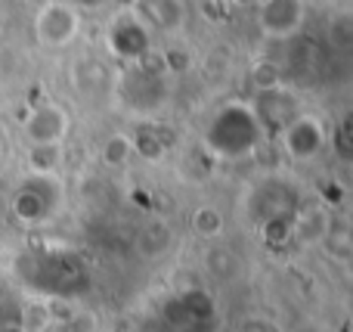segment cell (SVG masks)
<instances>
[{"label":"cell","instance_id":"cell-9","mask_svg":"<svg viewBox=\"0 0 353 332\" xmlns=\"http://www.w3.org/2000/svg\"><path fill=\"white\" fill-rule=\"evenodd\" d=\"M25 165H28V174H37V177H59L62 146H28Z\"/></svg>","mask_w":353,"mask_h":332},{"label":"cell","instance_id":"cell-1","mask_svg":"<svg viewBox=\"0 0 353 332\" xmlns=\"http://www.w3.org/2000/svg\"><path fill=\"white\" fill-rule=\"evenodd\" d=\"M263 140V128L248 103H226L205 128V146L217 159H248Z\"/></svg>","mask_w":353,"mask_h":332},{"label":"cell","instance_id":"cell-5","mask_svg":"<svg viewBox=\"0 0 353 332\" xmlns=\"http://www.w3.org/2000/svg\"><path fill=\"white\" fill-rule=\"evenodd\" d=\"M68 130H72V115L65 106L53 103V99L37 103L22 118V137L28 146H62Z\"/></svg>","mask_w":353,"mask_h":332},{"label":"cell","instance_id":"cell-14","mask_svg":"<svg viewBox=\"0 0 353 332\" xmlns=\"http://www.w3.org/2000/svg\"><path fill=\"white\" fill-rule=\"evenodd\" d=\"M0 332H28L22 326V323H3V326H0Z\"/></svg>","mask_w":353,"mask_h":332},{"label":"cell","instance_id":"cell-8","mask_svg":"<svg viewBox=\"0 0 353 332\" xmlns=\"http://www.w3.org/2000/svg\"><path fill=\"white\" fill-rule=\"evenodd\" d=\"M146 19L149 25H159L165 31H176L183 22H186V6L183 0H149L146 6Z\"/></svg>","mask_w":353,"mask_h":332},{"label":"cell","instance_id":"cell-13","mask_svg":"<svg viewBox=\"0 0 353 332\" xmlns=\"http://www.w3.org/2000/svg\"><path fill=\"white\" fill-rule=\"evenodd\" d=\"M68 3H72L78 12H97V10H103L109 0H68Z\"/></svg>","mask_w":353,"mask_h":332},{"label":"cell","instance_id":"cell-11","mask_svg":"<svg viewBox=\"0 0 353 332\" xmlns=\"http://www.w3.org/2000/svg\"><path fill=\"white\" fill-rule=\"evenodd\" d=\"M134 155H137V149H134V140H130L128 134H112L109 140L103 143V162L109 168H124Z\"/></svg>","mask_w":353,"mask_h":332},{"label":"cell","instance_id":"cell-2","mask_svg":"<svg viewBox=\"0 0 353 332\" xmlns=\"http://www.w3.org/2000/svg\"><path fill=\"white\" fill-rule=\"evenodd\" d=\"M62 199V186L59 177H37V174H28V177L19 184V190L12 193L10 199V211L22 227H41L50 217L56 215Z\"/></svg>","mask_w":353,"mask_h":332},{"label":"cell","instance_id":"cell-7","mask_svg":"<svg viewBox=\"0 0 353 332\" xmlns=\"http://www.w3.org/2000/svg\"><path fill=\"white\" fill-rule=\"evenodd\" d=\"M257 28L270 41H292L307 22V0H257Z\"/></svg>","mask_w":353,"mask_h":332},{"label":"cell","instance_id":"cell-3","mask_svg":"<svg viewBox=\"0 0 353 332\" xmlns=\"http://www.w3.org/2000/svg\"><path fill=\"white\" fill-rule=\"evenodd\" d=\"M81 16L84 12H78L68 0H43L34 12V22H31L34 41L43 50L72 47L74 37L81 35Z\"/></svg>","mask_w":353,"mask_h":332},{"label":"cell","instance_id":"cell-4","mask_svg":"<svg viewBox=\"0 0 353 332\" xmlns=\"http://www.w3.org/2000/svg\"><path fill=\"white\" fill-rule=\"evenodd\" d=\"M105 43L109 53L118 56L121 62H143L152 53V25L140 16L137 10H124L112 19L109 31H105Z\"/></svg>","mask_w":353,"mask_h":332},{"label":"cell","instance_id":"cell-6","mask_svg":"<svg viewBox=\"0 0 353 332\" xmlns=\"http://www.w3.org/2000/svg\"><path fill=\"white\" fill-rule=\"evenodd\" d=\"M279 143L288 159L304 165V162H313L323 155L325 143H329V134H325V124L319 121L316 115L298 112V115L279 130Z\"/></svg>","mask_w":353,"mask_h":332},{"label":"cell","instance_id":"cell-10","mask_svg":"<svg viewBox=\"0 0 353 332\" xmlns=\"http://www.w3.org/2000/svg\"><path fill=\"white\" fill-rule=\"evenodd\" d=\"M189 227H192L195 236H201V240H217V236H223L226 230V217L223 211L217 208V205H199V208L192 211V217H189Z\"/></svg>","mask_w":353,"mask_h":332},{"label":"cell","instance_id":"cell-12","mask_svg":"<svg viewBox=\"0 0 353 332\" xmlns=\"http://www.w3.org/2000/svg\"><path fill=\"white\" fill-rule=\"evenodd\" d=\"M329 37L335 47H353V16H338L329 28Z\"/></svg>","mask_w":353,"mask_h":332}]
</instances>
